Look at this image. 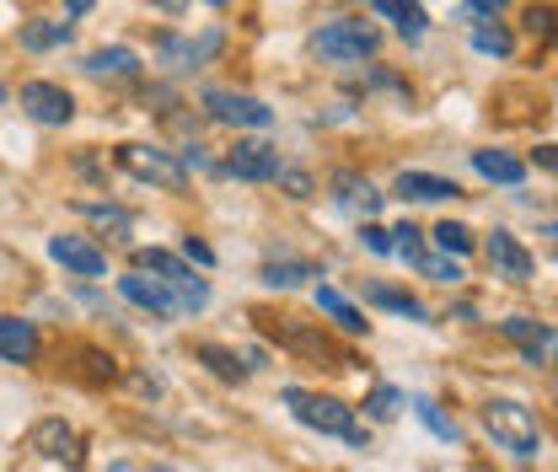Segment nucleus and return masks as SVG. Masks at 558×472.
<instances>
[{"instance_id": "1", "label": "nucleus", "mask_w": 558, "mask_h": 472, "mask_svg": "<svg viewBox=\"0 0 558 472\" xmlns=\"http://www.w3.org/2000/svg\"><path fill=\"white\" fill-rule=\"evenodd\" d=\"M284 408L306 424V429H317V435H333V440H344L354 451H365L371 446V429L354 419V408L339 403V398H323V392H306V387H284Z\"/></svg>"}, {"instance_id": "2", "label": "nucleus", "mask_w": 558, "mask_h": 472, "mask_svg": "<svg viewBox=\"0 0 558 472\" xmlns=\"http://www.w3.org/2000/svg\"><path fill=\"white\" fill-rule=\"evenodd\" d=\"M484 429H488V440H494L505 457H515V462H532V457L543 451L537 413H532L526 403H515V398H488L484 403Z\"/></svg>"}, {"instance_id": "3", "label": "nucleus", "mask_w": 558, "mask_h": 472, "mask_svg": "<svg viewBox=\"0 0 558 472\" xmlns=\"http://www.w3.org/2000/svg\"><path fill=\"white\" fill-rule=\"evenodd\" d=\"M306 49H312V60H323V65H360V60H371V55L381 49V33H376L371 22H360V16H333V22H323V27L306 38Z\"/></svg>"}, {"instance_id": "4", "label": "nucleus", "mask_w": 558, "mask_h": 472, "mask_svg": "<svg viewBox=\"0 0 558 472\" xmlns=\"http://www.w3.org/2000/svg\"><path fill=\"white\" fill-rule=\"evenodd\" d=\"M119 167L135 178V183H150V189H161V194H183L189 189V161L183 156H172V150H161V145H119Z\"/></svg>"}, {"instance_id": "5", "label": "nucleus", "mask_w": 558, "mask_h": 472, "mask_svg": "<svg viewBox=\"0 0 558 472\" xmlns=\"http://www.w3.org/2000/svg\"><path fill=\"white\" fill-rule=\"evenodd\" d=\"M199 102H205V113L215 119V124H231V130H269V124H275V108L258 102V97H247V92L209 86Z\"/></svg>"}, {"instance_id": "6", "label": "nucleus", "mask_w": 558, "mask_h": 472, "mask_svg": "<svg viewBox=\"0 0 558 472\" xmlns=\"http://www.w3.org/2000/svg\"><path fill=\"white\" fill-rule=\"evenodd\" d=\"M135 264H140V269H150V274H161V279L178 290L183 312H205V306H209V285L194 269H189L183 258H172V253H161V247H140Z\"/></svg>"}, {"instance_id": "7", "label": "nucleus", "mask_w": 558, "mask_h": 472, "mask_svg": "<svg viewBox=\"0 0 558 472\" xmlns=\"http://www.w3.org/2000/svg\"><path fill=\"white\" fill-rule=\"evenodd\" d=\"M119 295L130 301V306H140V312H150L156 323H172V317H189L183 312V301H178V290L161 279V274H145L140 269H130V274H119Z\"/></svg>"}, {"instance_id": "8", "label": "nucleus", "mask_w": 558, "mask_h": 472, "mask_svg": "<svg viewBox=\"0 0 558 472\" xmlns=\"http://www.w3.org/2000/svg\"><path fill=\"white\" fill-rule=\"evenodd\" d=\"M22 113L44 130H65L75 119V97L60 81H22Z\"/></svg>"}, {"instance_id": "9", "label": "nucleus", "mask_w": 558, "mask_h": 472, "mask_svg": "<svg viewBox=\"0 0 558 472\" xmlns=\"http://www.w3.org/2000/svg\"><path fill=\"white\" fill-rule=\"evenodd\" d=\"M27 451L49 468H81V435L70 429L65 419H38L27 429Z\"/></svg>"}, {"instance_id": "10", "label": "nucleus", "mask_w": 558, "mask_h": 472, "mask_svg": "<svg viewBox=\"0 0 558 472\" xmlns=\"http://www.w3.org/2000/svg\"><path fill=\"white\" fill-rule=\"evenodd\" d=\"M220 27H209V33H199V38H178V33H161L156 38V65L161 70H199V65H209L215 55H220Z\"/></svg>"}, {"instance_id": "11", "label": "nucleus", "mask_w": 558, "mask_h": 472, "mask_svg": "<svg viewBox=\"0 0 558 472\" xmlns=\"http://www.w3.org/2000/svg\"><path fill=\"white\" fill-rule=\"evenodd\" d=\"M220 172H226V178H242V183H275L279 172H284V161H279L275 145H264V140H236V145L226 150Z\"/></svg>"}, {"instance_id": "12", "label": "nucleus", "mask_w": 558, "mask_h": 472, "mask_svg": "<svg viewBox=\"0 0 558 472\" xmlns=\"http://www.w3.org/2000/svg\"><path fill=\"white\" fill-rule=\"evenodd\" d=\"M49 258L65 264L70 274H81V279H102L108 274V253L97 242H86V237H49Z\"/></svg>"}, {"instance_id": "13", "label": "nucleus", "mask_w": 558, "mask_h": 472, "mask_svg": "<svg viewBox=\"0 0 558 472\" xmlns=\"http://www.w3.org/2000/svg\"><path fill=\"white\" fill-rule=\"evenodd\" d=\"M484 253H488V269L499 274V279H510V285H526L532 279V253L510 231H488Z\"/></svg>"}, {"instance_id": "14", "label": "nucleus", "mask_w": 558, "mask_h": 472, "mask_svg": "<svg viewBox=\"0 0 558 472\" xmlns=\"http://www.w3.org/2000/svg\"><path fill=\"white\" fill-rule=\"evenodd\" d=\"M392 194L409 204H440V199H462V189L451 183V178H435V172H398V183H392Z\"/></svg>"}, {"instance_id": "15", "label": "nucleus", "mask_w": 558, "mask_h": 472, "mask_svg": "<svg viewBox=\"0 0 558 472\" xmlns=\"http://www.w3.org/2000/svg\"><path fill=\"white\" fill-rule=\"evenodd\" d=\"M499 334L510 338L532 365H543V360H548V343H554V328H548V323H537V317H505V323H499Z\"/></svg>"}, {"instance_id": "16", "label": "nucleus", "mask_w": 558, "mask_h": 472, "mask_svg": "<svg viewBox=\"0 0 558 472\" xmlns=\"http://www.w3.org/2000/svg\"><path fill=\"white\" fill-rule=\"evenodd\" d=\"M38 354V328L27 317H0V360L5 365H33Z\"/></svg>"}, {"instance_id": "17", "label": "nucleus", "mask_w": 558, "mask_h": 472, "mask_svg": "<svg viewBox=\"0 0 558 472\" xmlns=\"http://www.w3.org/2000/svg\"><path fill=\"white\" fill-rule=\"evenodd\" d=\"M381 199H387V194H376L360 172H339V178H333V204L349 209V215H365V220H371V215L381 209Z\"/></svg>"}, {"instance_id": "18", "label": "nucleus", "mask_w": 558, "mask_h": 472, "mask_svg": "<svg viewBox=\"0 0 558 472\" xmlns=\"http://www.w3.org/2000/svg\"><path fill=\"white\" fill-rule=\"evenodd\" d=\"M473 172H478V178H488V183L521 189V178H526V161H515L510 150H494V145H484V150H473Z\"/></svg>"}, {"instance_id": "19", "label": "nucleus", "mask_w": 558, "mask_h": 472, "mask_svg": "<svg viewBox=\"0 0 558 472\" xmlns=\"http://www.w3.org/2000/svg\"><path fill=\"white\" fill-rule=\"evenodd\" d=\"M75 215H81V220H92L97 231H108L113 242H130V231H135V215H130V209H119V204L75 199Z\"/></svg>"}, {"instance_id": "20", "label": "nucleus", "mask_w": 558, "mask_h": 472, "mask_svg": "<svg viewBox=\"0 0 558 472\" xmlns=\"http://www.w3.org/2000/svg\"><path fill=\"white\" fill-rule=\"evenodd\" d=\"M70 22H54V16H33V22H22V49L27 55H49V49H60L70 44Z\"/></svg>"}, {"instance_id": "21", "label": "nucleus", "mask_w": 558, "mask_h": 472, "mask_svg": "<svg viewBox=\"0 0 558 472\" xmlns=\"http://www.w3.org/2000/svg\"><path fill=\"white\" fill-rule=\"evenodd\" d=\"M371 5H376V16H387L403 38H424V27H429V16H424L418 0H371Z\"/></svg>"}, {"instance_id": "22", "label": "nucleus", "mask_w": 558, "mask_h": 472, "mask_svg": "<svg viewBox=\"0 0 558 472\" xmlns=\"http://www.w3.org/2000/svg\"><path fill=\"white\" fill-rule=\"evenodd\" d=\"M365 301H371V306H381V312H398V317H409V323H429L424 301H418V295H409V290H392V285H371V290H365Z\"/></svg>"}, {"instance_id": "23", "label": "nucleus", "mask_w": 558, "mask_h": 472, "mask_svg": "<svg viewBox=\"0 0 558 472\" xmlns=\"http://www.w3.org/2000/svg\"><path fill=\"white\" fill-rule=\"evenodd\" d=\"M317 312H328V317H333V323H339L344 334H354V338L371 328V323L360 317V306H354V301H344V295H339L333 285H317Z\"/></svg>"}, {"instance_id": "24", "label": "nucleus", "mask_w": 558, "mask_h": 472, "mask_svg": "<svg viewBox=\"0 0 558 472\" xmlns=\"http://www.w3.org/2000/svg\"><path fill=\"white\" fill-rule=\"evenodd\" d=\"M81 65L92 70V75H140V55L124 49V44H113V49H92Z\"/></svg>"}, {"instance_id": "25", "label": "nucleus", "mask_w": 558, "mask_h": 472, "mask_svg": "<svg viewBox=\"0 0 558 472\" xmlns=\"http://www.w3.org/2000/svg\"><path fill=\"white\" fill-rule=\"evenodd\" d=\"M194 360L209 365L220 382H247V371H253V365H242V354H236V349H220V343H199V349H194Z\"/></svg>"}, {"instance_id": "26", "label": "nucleus", "mask_w": 558, "mask_h": 472, "mask_svg": "<svg viewBox=\"0 0 558 472\" xmlns=\"http://www.w3.org/2000/svg\"><path fill=\"white\" fill-rule=\"evenodd\" d=\"M269 290H295V285H306V279H317V264H301V258H284V264H264V274H258Z\"/></svg>"}, {"instance_id": "27", "label": "nucleus", "mask_w": 558, "mask_h": 472, "mask_svg": "<svg viewBox=\"0 0 558 472\" xmlns=\"http://www.w3.org/2000/svg\"><path fill=\"white\" fill-rule=\"evenodd\" d=\"M435 247L462 258V253H473V231H468L462 220H440V226H435Z\"/></svg>"}, {"instance_id": "28", "label": "nucleus", "mask_w": 558, "mask_h": 472, "mask_svg": "<svg viewBox=\"0 0 558 472\" xmlns=\"http://www.w3.org/2000/svg\"><path fill=\"white\" fill-rule=\"evenodd\" d=\"M473 49H478V55H494V60H510L515 38H510L505 27H473Z\"/></svg>"}, {"instance_id": "29", "label": "nucleus", "mask_w": 558, "mask_h": 472, "mask_svg": "<svg viewBox=\"0 0 558 472\" xmlns=\"http://www.w3.org/2000/svg\"><path fill=\"white\" fill-rule=\"evenodd\" d=\"M409 403H414V413L424 419V429H429V435H440V440H457V424H451L440 408L429 403V398H409Z\"/></svg>"}, {"instance_id": "30", "label": "nucleus", "mask_w": 558, "mask_h": 472, "mask_svg": "<svg viewBox=\"0 0 558 472\" xmlns=\"http://www.w3.org/2000/svg\"><path fill=\"white\" fill-rule=\"evenodd\" d=\"M526 33H532V38H558V11L554 5H532V11H526Z\"/></svg>"}, {"instance_id": "31", "label": "nucleus", "mask_w": 558, "mask_h": 472, "mask_svg": "<svg viewBox=\"0 0 558 472\" xmlns=\"http://www.w3.org/2000/svg\"><path fill=\"white\" fill-rule=\"evenodd\" d=\"M414 269H418V274H429V279H440V285H457V279H462V269H457L451 258H429V253H418Z\"/></svg>"}, {"instance_id": "32", "label": "nucleus", "mask_w": 558, "mask_h": 472, "mask_svg": "<svg viewBox=\"0 0 558 472\" xmlns=\"http://www.w3.org/2000/svg\"><path fill=\"white\" fill-rule=\"evenodd\" d=\"M398 403H403V392H398V387H376V392L365 398V413H371V419H392Z\"/></svg>"}, {"instance_id": "33", "label": "nucleus", "mask_w": 558, "mask_h": 472, "mask_svg": "<svg viewBox=\"0 0 558 472\" xmlns=\"http://www.w3.org/2000/svg\"><path fill=\"white\" fill-rule=\"evenodd\" d=\"M360 242H365L371 253H381V258H387V253H398L392 231H387V226H376V220H365V226H360Z\"/></svg>"}, {"instance_id": "34", "label": "nucleus", "mask_w": 558, "mask_h": 472, "mask_svg": "<svg viewBox=\"0 0 558 472\" xmlns=\"http://www.w3.org/2000/svg\"><path fill=\"white\" fill-rule=\"evenodd\" d=\"M275 183L284 189V194H290V199H312V178H306V172H295V167H284Z\"/></svg>"}, {"instance_id": "35", "label": "nucleus", "mask_w": 558, "mask_h": 472, "mask_svg": "<svg viewBox=\"0 0 558 472\" xmlns=\"http://www.w3.org/2000/svg\"><path fill=\"white\" fill-rule=\"evenodd\" d=\"M183 258H189V264H215V247H209V242H199V237H183Z\"/></svg>"}, {"instance_id": "36", "label": "nucleus", "mask_w": 558, "mask_h": 472, "mask_svg": "<svg viewBox=\"0 0 558 472\" xmlns=\"http://www.w3.org/2000/svg\"><path fill=\"white\" fill-rule=\"evenodd\" d=\"M537 167H548V172H558V145H537Z\"/></svg>"}, {"instance_id": "37", "label": "nucleus", "mask_w": 558, "mask_h": 472, "mask_svg": "<svg viewBox=\"0 0 558 472\" xmlns=\"http://www.w3.org/2000/svg\"><path fill=\"white\" fill-rule=\"evenodd\" d=\"M92 5H97V0H65V16H86Z\"/></svg>"}, {"instance_id": "38", "label": "nucleus", "mask_w": 558, "mask_h": 472, "mask_svg": "<svg viewBox=\"0 0 558 472\" xmlns=\"http://www.w3.org/2000/svg\"><path fill=\"white\" fill-rule=\"evenodd\" d=\"M510 0H473V11H505Z\"/></svg>"}, {"instance_id": "39", "label": "nucleus", "mask_w": 558, "mask_h": 472, "mask_svg": "<svg viewBox=\"0 0 558 472\" xmlns=\"http://www.w3.org/2000/svg\"><path fill=\"white\" fill-rule=\"evenodd\" d=\"M150 5H161V11H172V16H178V11H183L189 0H150Z\"/></svg>"}, {"instance_id": "40", "label": "nucleus", "mask_w": 558, "mask_h": 472, "mask_svg": "<svg viewBox=\"0 0 558 472\" xmlns=\"http://www.w3.org/2000/svg\"><path fill=\"white\" fill-rule=\"evenodd\" d=\"M548 237H554V242H558V220H554V226H548Z\"/></svg>"}, {"instance_id": "41", "label": "nucleus", "mask_w": 558, "mask_h": 472, "mask_svg": "<svg viewBox=\"0 0 558 472\" xmlns=\"http://www.w3.org/2000/svg\"><path fill=\"white\" fill-rule=\"evenodd\" d=\"M205 5H231V0H205Z\"/></svg>"}, {"instance_id": "42", "label": "nucleus", "mask_w": 558, "mask_h": 472, "mask_svg": "<svg viewBox=\"0 0 558 472\" xmlns=\"http://www.w3.org/2000/svg\"><path fill=\"white\" fill-rule=\"evenodd\" d=\"M0 102H5V81H0Z\"/></svg>"}, {"instance_id": "43", "label": "nucleus", "mask_w": 558, "mask_h": 472, "mask_svg": "<svg viewBox=\"0 0 558 472\" xmlns=\"http://www.w3.org/2000/svg\"><path fill=\"white\" fill-rule=\"evenodd\" d=\"M554 376H558V365H554Z\"/></svg>"}]
</instances>
